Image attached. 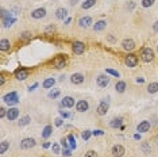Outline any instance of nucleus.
I'll use <instances>...</instances> for the list:
<instances>
[{
  "label": "nucleus",
  "instance_id": "nucleus-45",
  "mask_svg": "<svg viewBox=\"0 0 158 157\" xmlns=\"http://www.w3.org/2000/svg\"><path fill=\"white\" fill-rule=\"evenodd\" d=\"M143 81H145V80H143L142 77H138V78H137V83H138V84H142Z\"/></svg>",
  "mask_w": 158,
  "mask_h": 157
},
{
  "label": "nucleus",
  "instance_id": "nucleus-20",
  "mask_svg": "<svg viewBox=\"0 0 158 157\" xmlns=\"http://www.w3.org/2000/svg\"><path fill=\"white\" fill-rule=\"evenodd\" d=\"M122 122H123V119L122 118H115V119H112L111 120V127H114V129H116V127H122Z\"/></svg>",
  "mask_w": 158,
  "mask_h": 157
},
{
  "label": "nucleus",
  "instance_id": "nucleus-27",
  "mask_svg": "<svg viewBox=\"0 0 158 157\" xmlns=\"http://www.w3.org/2000/svg\"><path fill=\"white\" fill-rule=\"evenodd\" d=\"M95 3H96V0H85V1L81 4V7L84 8V10H88V8L93 7V5H95Z\"/></svg>",
  "mask_w": 158,
  "mask_h": 157
},
{
  "label": "nucleus",
  "instance_id": "nucleus-40",
  "mask_svg": "<svg viewBox=\"0 0 158 157\" xmlns=\"http://www.w3.org/2000/svg\"><path fill=\"white\" fill-rule=\"evenodd\" d=\"M4 116H5V108L1 107V108H0V118H4Z\"/></svg>",
  "mask_w": 158,
  "mask_h": 157
},
{
  "label": "nucleus",
  "instance_id": "nucleus-23",
  "mask_svg": "<svg viewBox=\"0 0 158 157\" xmlns=\"http://www.w3.org/2000/svg\"><path fill=\"white\" fill-rule=\"evenodd\" d=\"M10 46L11 45H10V41H8V39H1V41H0V49H1L3 52L8 50Z\"/></svg>",
  "mask_w": 158,
  "mask_h": 157
},
{
  "label": "nucleus",
  "instance_id": "nucleus-43",
  "mask_svg": "<svg viewBox=\"0 0 158 157\" xmlns=\"http://www.w3.org/2000/svg\"><path fill=\"white\" fill-rule=\"evenodd\" d=\"M4 80H5V78H4V73H1V75H0V84H4Z\"/></svg>",
  "mask_w": 158,
  "mask_h": 157
},
{
  "label": "nucleus",
  "instance_id": "nucleus-5",
  "mask_svg": "<svg viewBox=\"0 0 158 157\" xmlns=\"http://www.w3.org/2000/svg\"><path fill=\"white\" fill-rule=\"evenodd\" d=\"M66 65V60H65V56H57L56 60H54V67L57 69H61Z\"/></svg>",
  "mask_w": 158,
  "mask_h": 157
},
{
  "label": "nucleus",
  "instance_id": "nucleus-49",
  "mask_svg": "<svg viewBox=\"0 0 158 157\" xmlns=\"http://www.w3.org/2000/svg\"><path fill=\"white\" fill-rule=\"evenodd\" d=\"M49 146H50V142H46L45 145H43V148H49Z\"/></svg>",
  "mask_w": 158,
  "mask_h": 157
},
{
  "label": "nucleus",
  "instance_id": "nucleus-34",
  "mask_svg": "<svg viewBox=\"0 0 158 157\" xmlns=\"http://www.w3.org/2000/svg\"><path fill=\"white\" fill-rule=\"evenodd\" d=\"M107 73L112 75V76H115V77H119V76H120V73H119V72L114 71V69H110V68H107Z\"/></svg>",
  "mask_w": 158,
  "mask_h": 157
},
{
  "label": "nucleus",
  "instance_id": "nucleus-1",
  "mask_svg": "<svg viewBox=\"0 0 158 157\" xmlns=\"http://www.w3.org/2000/svg\"><path fill=\"white\" fill-rule=\"evenodd\" d=\"M141 57H142V60L145 63H150V61H153L154 58V52L150 47H145L142 50V53H141Z\"/></svg>",
  "mask_w": 158,
  "mask_h": 157
},
{
  "label": "nucleus",
  "instance_id": "nucleus-21",
  "mask_svg": "<svg viewBox=\"0 0 158 157\" xmlns=\"http://www.w3.org/2000/svg\"><path fill=\"white\" fill-rule=\"evenodd\" d=\"M106 25H107V23L104 21H99V22H96V25L93 26V30H95V31H102L103 29L106 27Z\"/></svg>",
  "mask_w": 158,
  "mask_h": 157
},
{
  "label": "nucleus",
  "instance_id": "nucleus-46",
  "mask_svg": "<svg viewBox=\"0 0 158 157\" xmlns=\"http://www.w3.org/2000/svg\"><path fill=\"white\" fill-rule=\"evenodd\" d=\"M61 115L64 116V118H68V116H69V114H68V112H64V111H61Z\"/></svg>",
  "mask_w": 158,
  "mask_h": 157
},
{
  "label": "nucleus",
  "instance_id": "nucleus-41",
  "mask_svg": "<svg viewBox=\"0 0 158 157\" xmlns=\"http://www.w3.org/2000/svg\"><path fill=\"white\" fill-rule=\"evenodd\" d=\"M56 30V27L54 26H49L47 29H46V33H51V31H54Z\"/></svg>",
  "mask_w": 158,
  "mask_h": 157
},
{
  "label": "nucleus",
  "instance_id": "nucleus-13",
  "mask_svg": "<svg viewBox=\"0 0 158 157\" xmlns=\"http://www.w3.org/2000/svg\"><path fill=\"white\" fill-rule=\"evenodd\" d=\"M107 111H108V103L107 102H102L99 104V107H97V114L99 115H106Z\"/></svg>",
  "mask_w": 158,
  "mask_h": 157
},
{
  "label": "nucleus",
  "instance_id": "nucleus-22",
  "mask_svg": "<svg viewBox=\"0 0 158 157\" xmlns=\"http://www.w3.org/2000/svg\"><path fill=\"white\" fill-rule=\"evenodd\" d=\"M147 92L149 94H155V92H158V83H150L149 84Z\"/></svg>",
  "mask_w": 158,
  "mask_h": 157
},
{
  "label": "nucleus",
  "instance_id": "nucleus-31",
  "mask_svg": "<svg viewBox=\"0 0 158 157\" xmlns=\"http://www.w3.org/2000/svg\"><path fill=\"white\" fill-rule=\"evenodd\" d=\"M29 122H30V116H23V118H21V120H19V125L25 126V125H27Z\"/></svg>",
  "mask_w": 158,
  "mask_h": 157
},
{
  "label": "nucleus",
  "instance_id": "nucleus-25",
  "mask_svg": "<svg viewBox=\"0 0 158 157\" xmlns=\"http://www.w3.org/2000/svg\"><path fill=\"white\" fill-rule=\"evenodd\" d=\"M54 84H56V80H54V78H46L45 81H43V88H46V89L51 88Z\"/></svg>",
  "mask_w": 158,
  "mask_h": 157
},
{
  "label": "nucleus",
  "instance_id": "nucleus-48",
  "mask_svg": "<svg viewBox=\"0 0 158 157\" xmlns=\"http://www.w3.org/2000/svg\"><path fill=\"white\" fill-rule=\"evenodd\" d=\"M37 87H38V84H34V85H33V87H30V91H33V89H34V88H37Z\"/></svg>",
  "mask_w": 158,
  "mask_h": 157
},
{
  "label": "nucleus",
  "instance_id": "nucleus-16",
  "mask_svg": "<svg viewBox=\"0 0 158 157\" xmlns=\"http://www.w3.org/2000/svg\"><path fill=\"white\" fill-rule=\"evenodd\" d=\"M18 115H19V110L18 108H10L8 112H7V118L10 120H15L18 118Z\"/></svg>",
  "mask_w": 158,
  "mask_h": 157
},
{
  "label": "nucleus",
  "instance_id": "nucleus-14",
  "mask_svg": "<svg viewBox=\"0 0 158 157\" xmlns=\"http://www.w3.org/2000/svg\"><path fill=\"white\" fill-rule=\"evenodd\" d=\"M61 106L70 108V107H73V106H74V99H73L72 96H65V98H64V100L61 102Z\"/></svg>",
  "mask_w": 158,
  "mask_h": 157
},
{
  "label": "nucleus",
  "instance_id": "nucleus-24",
  "mask_svg": "<svg viewBox=\"0 0 158 157\" xmlns=\"http://www.w3.org/2000/svg\"><path fill=\"white\" fill-rule=\"evenodd\" d=\"M15 18H10V16H7V18H4L3 19V26L4 27H10L12 23H15Z\"/></svg>",
  "mask_w": 158,
  "mask_h": 157
},
{
  "label": "nucleus",
  "instance_id": "nucleus-15",
  "mask_svg": "<svg viewBox=\"0 0 158 157\" xmlns=\"http://www.w3.org/2000/svg\"><path fill=\"white\" fill-rule=\"evenodd\" d=\"M27 76H29V72H27L26 69H18L15 72V77L18 78V80H26Z\"/></svg>",
  "mask_w": 158,
  "mask_h": 157
},
{
  "label": "nucleus",
  "instance_id": "nucleus-36",
  "mask_svg": "<svg viewBox=\"0 0 158 157\" xmlns=\"http://www.w3.org/2000/svg\"><path fill=\"white\" fill-rule=\"evenodd\" d=\"M58 95H60V91H51V92H49V98H53V99H54Z\"/></svg>",
  "mask_w": 158,
  "mask_h": 157
},
{
  "label": "nucleus",
  "instance_id": "nucleus-28",
  "mask_svg": "<svg viewBox=\"0 0 158 157\" xmlns=\"http://www.w3.org/2000/svg\"><path fill=\"white\" fill-rule=\"evenodd\" d=\"M51 131H53L51 126H46L45 129H43V131H42V137L43 138H49L51 136Z\"/></svg>",
  "mask_w": 158,
  "mask_h": 157
},
{
  "label": "nucleus",
  "instance_id": "nucleus-26",
  "mask_svg": "<svg viewBox=\"0 0 158 157\" xmlns=\"http://www.w3.org/2000/svg\"><path fill=\"white\" fill-rule=\"evenodd\" d=\"M115 89H116L118 92H124V89H126V83L124 81H118L116 85H115Z\"/></svg>",
  "mask_w": 158,
  "mask_h": 157
},
{
  "label": "nucleus",
  "instance_id": "nucleus-38",
  "mask_svg": "<svg viewBox=\"0 0 158 157\" xmlns=\"http://www.w3.org/2000/svg\"><path fill=\"white\" fill-rule=\"evenodd\" d=\"M92 134H93V136H103V134H104V131H103V130H95Z\"/></svg>",
  "mask_w": 158,
  "mask_h": 157
},
{
  "label": "nucleus",
  "instance_id": "nucleus-42",
  "mask_svg": "<svg viewBox=\"0 0 158 157\" xmlns=\"http://www.w3.org/2000/svg\"><path fill=\"white\" fill-rule=\"evenodd\" d=\"M62 125V119L61 118H57L56 119V126H61Z\"/></svg>",
  "mask_w": 158,
  "mask_h": 157
},
{
  "label": "nucleus",
  "instance_id": "nucleus-35",
  "mask_svg": "<svg viewBox=\"0 0 158 157\" xmlns=\"http://www.w3.org/2000/svg\"><path fill=\"white\" fill-rule=\"evenodd\" d=\"M85 157H97V154L95 150H88V152L85 153Z\"/></svg>",
  "mask_w": 158,
  "mask_h": 157
},
{
  "label": "nucleus",
  "instance_id": "nucleus-19",
  "mask_svg": "<svg viewBox=\"0 0 158 157\" xmlns=\"http://www.w3.org/2000/svg\"><path fill=\"white\" fill-rule=\"evenodd\" d=\"M66 14H68L66 8H58V10L56 11V18L57 19H64V18L66 16Z\"/></svg>",
  "mask_w": 158,
  "mask_h": 157
},
{
  "label": "nucleus",
  "instance_id": "nucleus-11",
  "mask_svg": "<svg viewBox=\"0 0 158 157\" xmlns=\"http://www.w3.org/2000/svg\"><path fill=\"white\" fill-rule=\"evenodd\" d=\"M137 130L139 131V133H146L147 130H150V122H147V120L141 122V123L137 126Z\"/></svg>",
  "mask_w": 158,
  "mask_h": 157
},
{
  "label": "nucleus",
  "instance_id": "nucleus-3",
  "mask_svg": "<svg viewBox=\"0 0 158 157\" xmlns=\"http://www.w3.org/2000/svg\"><path fill=\"white\" fill-rule=\"evenodd\" d=\"M96 81H97V85H99V87L104 88V87H107L108 84H110V77L106 76V75H99L96 78Z\"/></svg>",
  "mask_w": 158,
  "mask_h": 157
},
{
  "label": "nucleus",
  "instance_id": "nucleus-18",
  "mask_svg": "<svg viewBox=\"0 0 158 157\" xmlns=\"http://www.w3.org/2000/svg\"><path fill=\"white\" fill-rule=\"evenodd\" d=\"M91 23H92L91 16H82L81 19L78 21V25H80L81 27H88V26H91Z\"/></svg>",
  "mask_w": 158,
  "mask_h": 157
},
{
  "label": "nucleus",
  "instance_id": "nucleus-4",
  "mask_svg": "<svg viewBox=\"0 0 158 157\" xmlns=\"http://www.w3.org/2000/svg\"><path fill=\"white\" fill-rule=\"evenodd\" d=\"M122 46L124 50H133V49H135V42L131 38H126V39H123Z\"/></svg>",
  "mask_w": 158,
  "mask_h": 157
},
{
  "label": "nucleus",
  "instance_id": "nucleus-29",
  "mask_svg": "<svg viewBox=\"0 0 158 157\" xmlns=\"http://www.w3.org/2000/svg\"><path fill=\"white\" fill-rule=\"evenodd\" d=\"M8 145H10V144H8L7 141H3L1 144H0V154H4L5 150L8 149Z\"/></svg>",
  "mask_w": 158,
  "mask_h": 157
},
{
  "label": "nucleus",
  "instance_id": "nucleus-6",
  "mask_svg": "<svg viewBox=\"0 0 158 157\" xmlns=\"http://www.w3.org/2000/svg\"><path fill=\"white\" fill-rule=\"evenodd\" d=\"M84 50H85V45H84L82 42L77 41V42L73 43V52L76 53V54H82Z\"/></svg>",
  "mask_w": 158,
  "mask_h": 157
},
{
  "label": "nucleus",
  "instance_id": "nucleus-2",
  "mask_svg": "<svg viewBox=\"0 0 158 157\" xmlns=\"http://www.w3.org/2000/svg\"><path fill=\"white\" fill-rule=\"evenodd\" d=\"M3 100H4L7 104H18V102H19V98H18V94L16 92H11V94H7L3 98Z\"/></svg>",
  "mask_w": 158,
  "mask_h": 157
},
{
  "label": "nucleus",
  "instance_id": "nucleus-12",
  "mask_svg": "<svg viewBox=\"0 0 158 157\" xmlns=\"http://www.w3.org/2000/svg\"><path fill=\"white\" fill-rule=\"evenodd\" d=\"M126 64H127L128 67H135L138 64V57L135 54H128L127 57H126Z\"/></svg>",
  "mask_w": 158,
  "mask_h": 157
},
{
  "label": "nucleus",
  "instance_id": "nucleus-50",
  "mask_svg": "<svg viewBox=\"0 0 158 157\" xmlns=\"http://www.w3.org/2000/svg\"><path fill=\"white\" fill-rule=\"evenodd\" d=\"M157 49H158V47H157Z\"/></svg>",
  "mask_w": 158,
  "mask_h": 157
},
{
  "label": "nucleus",
  "instance_id": "nucleus-44",
  "mask_svg": "<svg viewBox=\"0 0 158 157\" xmlns=\"http://www.w3.org/2000/svg\"><path fill=\"white\" fill-rule=\"evenodd\" d=\"M153 29H154V31H155V33H158V22H155V23H154Z\"/></svg>",
  "mask_w": 158,
  "mask_h": 157
},
{
  "label": "nucleus",
  "instance_id": "nucleus-47",
  "mask_svg": "<svg viewBox=\"0 0 158 157\" xmlns=\"http://www.w3.org/2000/svg\"><path fill=\"white\" fill-rule=\"evenodd\" d=\"M64 154H65V156H70V150H65Z\"/></svg>",
  "mask_w": 158,
  "mask_h": 157
},
{
  "label": "nucleus",
  "instance_id": "nucleus-37",
  "mask_svg": "<svg viewBox=\"0 0 158 157\" xmlns=\"http://www.w3.org/2000/svg\"><path fill=\"white\" fill-rule=\"evenodd\" d=\"M22 38H23V39H30V38H31V33H29V31L22 33Z\"/></svg>",
  "mask_w": 158,
  "mask_h": 157
},
{
  "label": "nucleus",
  "instance_id": "nucleus-7",
  "mask_svg": "<svg viewBox=\"0 0 158 157\" xmlns=\"http://www.w3.org/2000/svg\"><path fill=\"white\" fill-rule=\"evenodd\" d=\"M88 108H89V104H88L87 100H80V102H77L76 110L78 111V112H85Z\"/></svg>",
  "mask_w": 158,
  "mask_h": 157
},
{
  "label": "nucleus",
  "instance_id": "nucleus-33",
  "mask_svg": "<svg viewBox=\"0 0 158 157\" xmlns=\"http://www.w3.org/2000/svg\"><path fill=\"white\" fill-rule=\"evenodd\" d=\"M153 4H154V0H142V5L145 8H147V7H150Z\"/></svg>",
  "mask_w": 158,
  "mask_h": 157
},
{
  "label": "nucleus",
  "instance_id": "nucleus-32",
  "mask_svg": "<svg viewBox=\"0 0 158 157\" xmlns=\"http://www.w3.org/2000/svg\"><path fill=\"white\" fill-rule=\"evenodd\" d=\"M91 134H92V131H89V130H85V131H82L81 133V137H82V140H89V137H91Z\"/></svg>",
  "mask_w": 158,
  "mask_h": 157
},
{
  "label": "nucleus",
  "instance_id": "nucleus-9",
  "mask_svg": "<svg viewBox=\"0 0 158 157\" xmlns=\"http://www.w3.org/2000/svg\"><path fill=\"white\" fill-rule=\"evenodd\" d=\"M31 16L34 19H41V18H45L46 16V10L45 8H37L35 11L31 12Z\"/></svg>",
  "mask_w": 158,
  "mask_h": 157
},
{
  "label": "nucleus",
  "instance_id": "nucleus-39",
  "mask_svg": "<svg viewBox=\"0 0 158 157\" xmlns=\"http://www.w3.org/2000/svg\"><path fill=\"white\" fill-rule=\"evenodd\" d=\"M53 150H54V153L58 154V153H60V146H58L57 144H54V145H53Z\"/></svg>",
  "mask_w": 158,
  "mask_h": 157
},
{
  "label": "nucleus",
  "instance_id": "nucleus-30",
  "mask_svg": "<svg viewBox=\"0 0 158 157\" xmlns=\"http://www.w3.org/2000/svg\"><path fill=\"white\" fill-rule=\"evenodd\" d=\"M68 141L70 142V149H76V140L73 136H69L68 137Z\"/></svg>",
  "mask_w": 158,
  "mask_h": 157
},
{
  "label": "nucleus",
  "instance_id": "nucleus-17",
  "mask_svg": "<svg viewBox=\"0 0 158 157\" xmlns=\"http://www.w3.org/2000/svg\"><path fill=\"white\" fill-rule=\"evenodd\" d=\"M70 81H72L73 84H81L82 81H84V76H82L81 73H74V75H72Z\"/></svg>",
  "mask_w": 158,
  "mask_h": 157
},
{
  "label": "nucleus",
  "instance_id": "nucleus-10",
  "mask_svg": "<svg viewBox=\"0 0 158 157\" xmlns=\"http://www.w3.org/2000/svg\"><path fill=\"white\" fill-rule=\"evenodd\" d=\"M112 156L114 157H122L124 156V148L122 145H115L112 148Z\"/></svg>",
  "mask_w": 158,
  "mask_h": 157
},
{
  "label": "nucleus",
  "instance_id": "nucleus-8",
  "mask_svg": "<svg viewBox=\"0 0 158 157\" xmlns=\"http://www.w3.org/2000/svg\"><path fill=\"white\" fill-rule=\"evenodd\" d=\"M35 145V140H33V138H25L23 141L21 142V148L22 149H30Z\"/></svg>",
  "mask_w": 158,
  "mask_h": 157
}]
</instances>
